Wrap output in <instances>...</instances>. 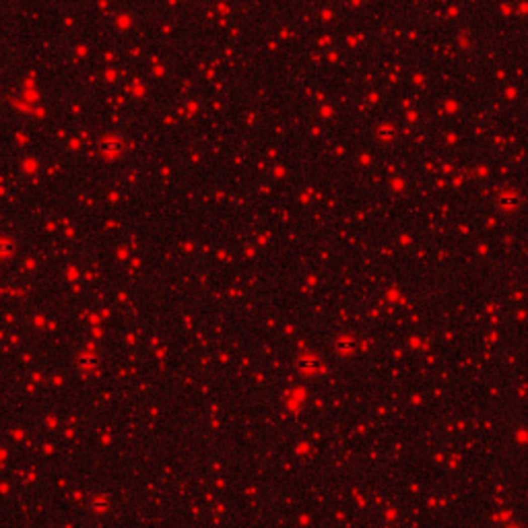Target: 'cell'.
<instances>
[{
    "label": "cell",
    "mask_w": 528,
    "mask_h": 528,
    "mask_svg": "<svg viewBox=\"0 0 528 528\" xmlns=\"http://www.w3.org/2000/svg\"><path fill=\"white\" fill-rule=\"evenodd\" d=\"M13 252H15V244H13V241L7 239V237L0 239V258H9Z\"/></svg>",
    "instance_id": "6da1fadb"
}]
</instances>
